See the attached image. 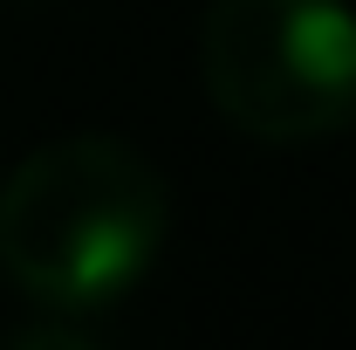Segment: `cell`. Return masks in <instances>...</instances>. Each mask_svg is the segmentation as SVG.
Instances as JSON below:
<instances>
[{"instance_id": "cell-1", "label": "cell", "mask_w": 356, "mask_h": 350, "mask_svg": "<svg viewBox=\"0 0 356 350\" xmlns=\"http://www.w3.org/2000/svg\"><path fill=\"white\" fill-rule=\"evenodd\" d=\"M165 234V172L103 131L28 151L0 185V275L42 309H96L131 296Z\"/></svg>"}, {"instance_id": "cell-2", "label": "cell", "mask_w": 356, "mask_h": 350, "mask_svg": "<svg viewBox=\"0 0 356 350\" xmlns=\"http://www.w3.org/2000/svg\"><path fill=\"white\" fill-rule=\"evenodd\" d=\"M199 83L254 144H315L356 117L350 0H206Z\"/></svg>"}]
</instances>
